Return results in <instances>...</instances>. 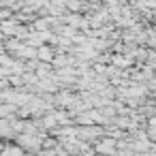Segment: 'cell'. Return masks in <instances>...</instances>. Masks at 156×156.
Masks as SVG:
<instances>
[{"label":"cell","instance_id":"1","mask_svg":"<svg viewBox=\"0 0 156 156\" xmlns=\"http://www.w3.org/2000/svg\"><path fill=\"white\" fill-rule=\"evenodd\" d=\"M13 111H15V103H5V105H0V120L9 118Z\"/></svg>","mask_w":156,"mask_h":156},{"label":"cell","instance_id":"2","mask_svg":"<svg viewBox=\"0 0 156 156\" xmlns=\"http://www.w3.org/2000/svg\"><path fill=\"white\" fill-rule=\"evenodd\" d=\"M41 60H51V49L49 47H39V54H37Z\"/></svg>","mask_w":156,"mask_h":156}]
</instances>
